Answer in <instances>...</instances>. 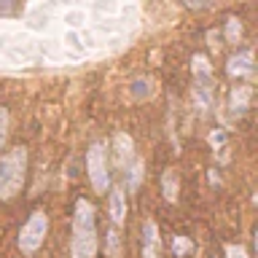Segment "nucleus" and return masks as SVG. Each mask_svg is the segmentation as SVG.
<instances>
[{
	"instance_id": "14",
	"label": "nucleus",
	"mask_w": 258,
	"mask_h": 258,
	"mask_svg": "<svg viewBox=\"0 0 258 258\" xmlns=\"http://www.w3.org/2000/svg\"><path fill=\"white\" fill-rule=\"evenodd\" d=\"M234 35L239 38V24H237V19H229V38H234Z\"/></svg>"
},
{
	"instance_id": "3",
	"label": "nucleus",
	"mask_w": 258,
	"mask_h": 258,
	"mask_svg": "<svg viewBox=\"0 0 258 258\" xmlns=\"http://www.w3.org/2000/svg\"><path fill=\"white\" fill-rule=\"evenodd\" d=\"M46 231H48L46 215L43 213H32L30 221L24 223L22 231H19V250L24 255H35L38 247L43 245V239H46Z\"/></svg>"
},
{
	"instance_id": "12",
	"label": "nucleus",
	"mask_w": 258,
	"mask_h": 258,
	"mask_svg": "<svg viewBox=\"0 0 258 258\" xmlns=\"http://www.w3.org/2000/svg\"><path fill=\"white\" fill-rule=\"evenodd\" d=\"M6 137H8V110L0 105V148H3Z\"/></svg>"
},
{
	"instance_id": "16",
	"label": "nucleus",
	"mask_w": 258,
	"mask_h": 258,
	"mask_svg": "<svg viewBox=\"0 0 258 258\" xmlns=\"http://www.w3.org/2000/svg\"><path fill=\"white\" fill-rule=\"evenodd\" d=\"M183 6H188V8H202V6H207L205 0H180Z\"/></svg>"
},
{
	"instance_id": "11",
	"label": "nucleus",
	"mask_w": 258,
	"mask_h": 258,
	"mask_svg": "<svg viewBox=\"0 0 258 258\" xmlns=\"http://www.w3.org/2000/svg\"><path fill=\"white\" fill-rule=\"evenodd\" d=\"M22 0H0V16H11L19 11Z\"/></svg>"
},
{
	"instance_id": "2",
	"label": "nucleus",
	"mask_w": 258,
	"mask_h": 258,
	"mask_svg": "<svg viewBox=\"0 0 258 258\" xmlns=\"http://www.w3.org/2000/svg\"><path fill=\"white\" fill-rule=\"evenodd\" d=\"M24 172H27V151L14 148L0 156V199L16 197V191L24 185Z\"/></svg>"
},
{
	"instance_id": "13",
	"label": "nucleus",
	"mask_w": 258,
	"mask_h": 258,
	"mask_svg": "<svg viewBox=\"0 0 258 258\" xmlns=\"http://www.w3.org/2000/svg\"><path fill=\"white\" fill-rule=\"evenodd\" d=\"M226 258H247V253H245V247H239V245H229L226 247Z\"/></svg>"
},
{
	"instance_id": "5",
	"label": "nucleus",
	"mask_w": 258,
	"mask_h": 258,
	"mask_svg": "<svg viewBox=\"0 0 258 258\" xmlns=\"http://www.w3.org/2000/svg\"><path fill=\"white\" fill-rule=\"evenodd\" d=\"M194 84H197V94L202 102H210V89H213V76L207 70L205 56H197V64H194Z\"/></svg>"
},
{
	"instance_id": "9",
	"label": "nucleus",
	"mask_w": 258,
	"mask_h": 258,
	"mask_svg": "<svg viewBox=\"0 0 258 258\" xmlns=\"http://www.w3.org/2000/svg\"><path fill=\"white\" fill-rule=\"evenodd\" d=\"M250 86H237L234 89V94H231V110L234 113H245L247 110V105H250Z\"/></svg>"
},
{
	"instance_id": "7",
	"label": "nucleus",
	"mask_w": 258,
	"mask_h": 258,
	"mask_svg": "<svg viewBox=\"0 0 258 258\" xmlns=\"http://www.w3.org/2000/svg\"><path fill=\"white\" fill-rule=\"evenodd\" d=\"M229 73H231V76H237V78L250 76V73H253V54L242 51L237 56H231V59H229Z\"/></svg>"
},
{
	"instance_id": "10",
	"label": "nucleus",
	"mask_w": 258,
	"mask_h": 258,
	"mask_svg": "<svg viewBox=\"0 0 258 258\" xmlns=\"http://www.w3.org/2000/svg\"><path fill=\"white\" fill-rule=\"evenodd\" d=\"M161 185H164V197H167L169 202H175V199H177V175H175V169H167Z\"/></svg>"
},
{
	"instance_id": "6",
	"label": "nucleus",
	"mask_w": 258,
	"mask_h": 258,
	"mask_svg": "<svg viewBox=\"0 0 258 258\" xmlns=\"http://www.w3.org/2000/svg\"><path fill=\"white\" fill-rule=\"evenodd\" d=\"M159 229L153 221L143 223V258H159Z\"/></svg>"
},
{
	"instance_id": "1",
	"label": "nucleus",
	"mask_w": 258,
	"mask_h": 258,
	"mask_svg": "<svg viewBox=\"0 0 258 258\" xmlns=\"http://www.w3.org/2000/svg\"><path fill=\"white\" fill-rule=\"evenodd\" d=\"M94 255H97L94 205L86 199H78L76 215H73V258H94Z\"/></svg>"
},
{
	"instance_id": "8",
	"label": "nucleus",
	"mask_w": 258,
	"mask_h": 258,
	"mask_svg": "<svg viewBox=\"0 0 258 258\" xmlns=\"http://www.w3.org/2000/svg\"><path fill=\"white\" fill-rule=\"evenodd\" d=\"M124 215H126L124 194H121V191H113V194H110V218H113V223L121 226V223H124Z\"/></svg>"
},
{
	"instance_id": "15",
	"label": "nucleus",
	"mask_w": 258,
	"mask_h": 258,
	"mask_svg": "<svg viewBox=\"0 0 258 258\" xmlns=\"http://www.w3.org/2000/svg\"><path fill=\"white\" fill-rule=\"evenodd\" d=\"M185 247H188V242L177 237V239H175V253H177V255H180V253H185Z\"/></svg>"
},
{
	"instance_id": "4",
	"label": "nucleus",
	"mask_w": 258,
	"mask_h": 258,
	"mask_svg": "<svg viewBox=\"0 0 258 258\" xmlns=\"http://www.w3.org/2000/svg\"><path fill=\"white\" fill-rule=\"evenodd\" d=\"M86 172L89 180H92L97 194H105L110 185V172H108V156H105V148L100 143H94L86 153Z\"/></svg>"
}]
</instances>
